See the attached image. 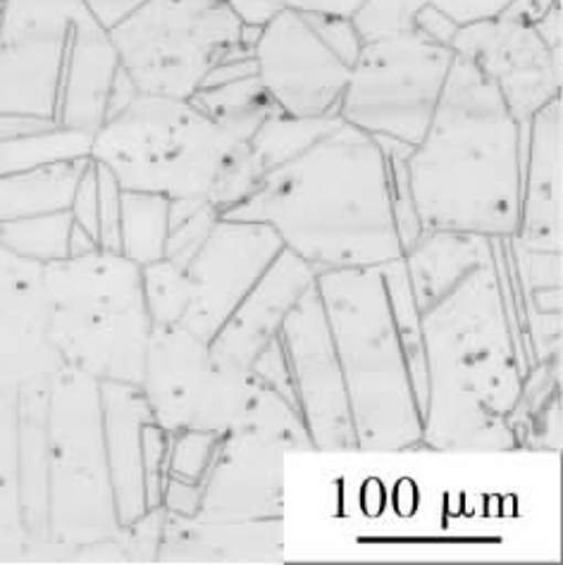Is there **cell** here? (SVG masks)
Instances as JSON below:
<instances>
[{
  "label": "cell",
  "instance_id": "cell-1",
  "mask_svg": "<svg viewBox=\"0 0 563 565\" xmlns=\"http://www.w3.org/2000/svg\"><path fill=\"white\" fill-rule=\"evenodd\" d=\"M507 239L421 313L425 406L421 449L511 451V415L523 394L528 355L513 327Z\"/></svg>",
  "mask_w": 563,
  "mask_h": 565
},
{
  "label": "cell",
  "instance_id": "cell-2",
  "mask_svg": "<svg viewBox=\"0 0 563 565\" xmlns=\"http://www.w3.org/2000/svg\"><path fill=\"white\" fill-rule=\"evenodd\" d=\"M220 217L270 227L316 275L380 267L404 256L387 151L339 115Z\"/></svg>",
  "mask_w": 563,
  "mask_h": 565
},
{
  "label": "cell",
  "instance_id": "cell-3",
  "mask_svg": "<svg viewBox=\"0 0 563 565\" xmlns=\"http://www.w3.org/2000/svg\"><path fill=\"white\" fill-rule=\"evenodd\" d=\"M528 125L497 86L456 55L423 139L406 151V182L423 232L511 239L521 217Z\"/></svg>",
  "mask_w": 563,
  "mask_h": 565
},
{
  "label": "cell",
  "instance_id": "cell-4",
  "mask_svg": "<svg viewBox=\"0 0 563 565\" xmlns=\"http://www.w3.org/2000/svg\"><path fill=\"white\" fill-rule=\"evenodd\" d=\"M316 289L342 365L355 449H421L423 415L382 265L320 273Z\"/></svg>",
  "mask_w": 563,
  "mask_h": 565
},
{
  "label": "cell",
  "instance_id": "cell-5",
  "mask_svg": "<svg viewBox=\"0 0 563 565\" xmlns=\"http://www.w3.org/2000/svg\"><path fill=\"white\" fill-rule=\"evenodd\" d=\"M251 139L213 120L191 98L139 92L94 134L92 160L123 191L211 203L222 172Z\"/></svg>",
  "mask_w": 563,
  "mask_h": 565
},
{
  "label": "cell",
  "instance_id": "cell-6",
  "mask_svg": "<svg viewBox=\"0 0 563 565\" xmlns=\"http://www.w3.org/2000/svg\"><path fill=\"white\" fill-rule=\"evenodd\" d=\"M49 337L65 367L98 382L139 386L153 324L141 267L123 253L92 248L43 265Z\"/></svg>",
  "mask_w": 563,
  "mask_h": 565
},
{
  "label": "cell",
  "instance_id": "cell-7",
  "mask_svg": "<svg viewBox=\"0 0 563 565\" xmlns=\"http://www.w3.org/2000/svg\"><path fill=\"white\" fill-rule=\"evenodd\" d=\"M49 548L43 561H77L120 530L103 444L100 382L61 367L46 418Z\"/></svg>",
  "mask_w": 563,
  "mask_h": 565
},
{
  "label": "cell",
  "instance_id": "cell-8",
  "mask_svg": "<svg viewBox=\"0 0 563 565\" xmlns=\"http://www.w3.org/2000/svg\"><path fill=\"white\" fill-rule=\"evenodd\" d=\"M108 34L129 82L153 96L191 98L215 67L251 55L230 0H148Z\"/></svg>",
  "mask_w": 563,
  "mask_h": 565
},
{
  "label": "cell",
  "instance_id": "cell-9",
  "mask_svg": "<svg viewBox=\"0 0 563 565\" xmlns=\"http://www.w3.org/2000/svg\"><path fill=\"white\" fill-rule=\"evenodd\" d=\"M456 53L418 29L363 41L339 117L378 141L416 146L433 122Z\"/></svg>",
  "mask_w": 563,
  "mask_h": 565
},
{
  "label": "cell",
  "instance_id": "cell-10",
  "mask_svg": "<svg viewBox=\"0 0 563 565\" xmlns=\"http://www.w3.org/2000/svg\"><path fill=\"white\" fill-rule=\"evenodd\" d=\"M261 380L244 367L217 363L209 341L187 327H156L148 339L139 390L168 435L201 429L242 433Z\"/></svg>",
  "mask_w": 563,
  "mask_h": 565
},
{
  "label": "cell",
  "instance_id": "cell-11",
  "mask_svg": "<svg viewBox=\"0 0 563 565\" xmlns=\"http://www.w3.org/2000/svg\"><path fill=\"white\" fill-rule=\"evenodd\" d=\"M84 0L0 3V115L55 122L74 24Z\"/></svg>",
  "mask_w": 563,
  "mask_h": 565
},
{
  "label": "cell",
  "instance_id": "cell-12",
  "mask_svg": "<svg viewBox=\"0 0 563 565\" xmlns=\"http://www.w3.org/2000/svg\"><path fill=\"white\" fill-rule=\"evenodd\" d=\"M256 79L289 117L339 113L351 65L325 41L308 12L282 8L263 24L251 49Z\"/></svg>",
  "mask_w": 563,
  "mask_h": 565
},
{
  "label": "cell",
  "instance_id": "cell-13",
  "mask_svg": "<svg viewBox=\"0 0 563 565\" xmlns=\"http://www.w3.org/2000/svg\"><path fill=\"white\" fill-rule=\"evenodd\" d=\"M296 406L316 451H359L334 341L318 289H308L282 322Z\"/></svg>",
  "mask_w": 563,
  "mask_h": 565
},
{
  "label": "cell",
  "instance_id": "cell-14",
  "mask_svg": "<svg viewBox=\"0 0 563 565\" xmlns=\"http://www.w3.org/2000/svg\"><path fill=\"white\" fill-rule=\"evenodd\" d=\"M449 46L490 79L521 125L561 98V51L544 41L535 22L503 12L456 29Z\"/></svg>",
  "mask_w": 563,
  "mask_h": 565
},
{
  "label": "cell",
  "instance_id": "cell-15",
  "mask_svg": "<svg viewBox=\"0 0 563 565\" xmlns=\"http://www.w3.org/2000/svg\"><path fill=\"white\" fill-rule=\"evenodd\" d=\"M282 248L270 227L217 217L209 239L184 267L191 301L180 324L211 341Z\"/></svg>",
  "mask_w": 563,
  "mask_h": 565
},
{
  "label": "cell",
  "instance_id": "cell-16",
  "mask_svg": "<svg viewBox=\"0 0 563 565\" xmlns=\"http://www.w3.org/2000/svg\"><path fill=\"white\" fill-rule=\"evenodd\" d=\"M65 367L49 337L43 265L0 248V396Z\"/></svg>",
  "mask_w": 563,
  "mask_h": 565
},
{
  "label": "cell",
  "instance_id": "cell-17",
  "mask_svg": "<svg viewBox=\"0 0 563 565\" xmlns=\"http://www.w3.org/2000/svg\"><path fill=\"white\" fill-rule=\"evenodd\" d=\"M285 446L246 433L222 437L194 518L215 523L282 518Z\"/></svg>",
  "mask_w": 563,
  "mask_h": 565
},
{
  "label": "cell",
  "instance_id": "cell-18",
  "mask_svg": "<svg viewBox=\"0 0 563 565\" xmlns=\"http://www.w3.org/2000/svg\"><path fill=\"white\" fill-rule=\"evenodd\" d=\"M316 270L291 250L282 248L279 256L236 306L220 332L209 341L217 363L248 370L251 361L279 337L282 322L301 296L316 287Z\"/></svg>",
  "mask_w": 563,
  "mask_h": 565
},
{
  "label": "cell",
  "instance_id": "cell-19",
  "mask_svg": "<svg viewBox=\"0 0 563 565\" xmlns=\"http://www.w3.org/2000/svg\"><path fill=\"white\" fill-rule=\"evenodd\" d=\"M563 100L542 108L528 125L521 217L509 246L540 256H561L563 239Z\"/></svg>",
  "mask_w": 563,
  "mask_h": 565
},
{
  "label": "cell",
  "instance_id": "cell-20",
  "mask_svg": "<svg viewBox=\"0 0 563 565\" xmlns=\"http://www.w3.org/2000/svg\"><path fill=\"white\" fill-rule=\"evenodd\" d=\"M100 413L115 511L120 525H127L148 511L144 425L153 413L139 386L123 382H100Z\"/></svg>",
  "mask_w": 563,
  "mask_h": 565
},
{
  "label": "cell",
  "instance_id": "cell-21",
  "mask_svg": "<svg viewBox=\"0 0 563 565\" xmlns=\"http://www.w3.org/2000/svg\"><path fill=\"white\" fill-rule=\"evenodd\" d=\"M117 74L120 61L108 29H103L86 10L72 32L55 122L96 134L108 117Z\"/></svg>",
  "mask_w": 563,
  "mask_h": 565
},
{
  "label": "cell",
  "instance_id": "cell-22",
  "mask_svg": "<svg viewBox=\"0 0 563 565\" xmlns=\"http://www.w3.org/2000/svg\"><path fill=\"white\" fill-rule=\"evenodd\" d=\"M282 518L248 523H215L194 515L166 513L156 563L279 561Z\"/></svg>",
  "mask_w": 563,
  "mask_h": 565
},
{
  "label": "cell",
  "instance_id": "cell-23",
  "mask_svg": "<svg viewBox=\"0 0 563 565\" xmlns=\"http://www.w3.org/2000/svg\"><path fill=\"white\" fill-rule=\"evenodd\" d=\"M51 380L32 382L18 392V460L22 515L29 537L26 561H43L49 548L46 418Z\"/></svg>",
  "mask_w": 563,
  "mask_h": 565
},
{
  "label": "cell",
  "instance_id": "cell-24",
  "mask_svg": "<svg viewBox=\"0 0 563 565\" xmlns=\"http://www.w3.org/2000/svg\"><path fill=\"white\" fill-rule=\"evenodd\" d=\"M513 0H365L351 22L363 41L418 32L447 43L456 29L499 18Z\"/></svg>",
  "mask_w": 563,
  "mask_h": 565
},
{
  "label": "cell",
  "instance_id": "cell-25",
  "mask_svg": "<svg viewBox=\"0 0 563 565\" xmlns=\"http://www.w3.org/2000/svg\"><path fill=\"white\" fill-rule=\"evenodd\" d=\"M492 256V239L458 232H423L404 250V265L418 310L452 289L478 263Z\"/></svg>",
  "mask_w": 563,
  "mask_h": 565
},
{
  "label": "cell",
  "instance_id": "cell-26",
  "mask_svg": "<svg viewBox=\"0 0 563 565\" xmlns=\"http://www.w3.org/2000/svg\"><path fill=\"white\" fill-rule=\"evenodd\" d=\"M88 160H70L26 172L0 174V225L12 220L70 211Z\"/></svg>",
  "mask_w": 563,
  "mask_h": 565
},
{
  "label": "cell",
  "instance_id": "cell-27",
  "mask_svg": "<svg viewBox=\"0 0 563 565\" xmlns=\"http://www.w3.org/2000/svg\"><path fill=\"white\" fill-rule=\"evenodd\" d=\"M29 537L20 497L18 394L0 396V563H24Z\"/></svg>",
  "mask_w": 563,
  "mask_h": 565
},
{
  "label": "cell",
  "instance_id": "cell-28",
  "mask_svg": "<svg viewBox=\"0 0 563 565\" xmlns=\"http://www.w3.org/2000/svg\"><path fill=\"white\" fill-rule=\"evenodd\" d=\"M94 134L49 125L0 141V174L26 172L55 162L92 158Z\"/></svg>",
  "mask_w": 563,
  "mask_h": 565
},
{
  "label": "cell",
  "instance_id": "cell-29",
  "mask_svg": "<svg viewBox=\"0 0 563 565\" xmlns=\"http://www.w3.org/2000/svg\"><path fill=\"white\" fill-rule=\"evenodd\" d=\"M170 199L158 193L123 191L120 253L139 267L166 258Z\"/></svg>",
  "mask_w": 563,
  "mask_h": 565
},
{
  "label": "cell",
  "instance_id": "cell-30",
  "mask_svg": "<svg viewBox=\"0 0 563 565\" xmlns=\"http://www.w3.org/2000/svg\"><path fill=\"white\" fill-rule=\"evenodd\" d=\"M191 100H194L205 115H211L213 120L244 134L248 139L254 137L258 127L268 120L273 113H277L275 103L263 92L256 74L201 88V92L191 96Z\"/></svg>",
  "mask_w": 563,
  "mask_h": 565
},
{
  "label": "cell",
  "instance_id": "cell-31",
  "mask_svg": "<svg viewBox=\"0 0 563 565\" xmlns=\"http://www.w3.org/2000/svg\"><path fill=\"white\" fill-rule=\"evenodd\" d=\"M74 220L70 211L12 220L0 225V248L39 265H51L70 256Z\"/></svg>",
  "mask_w": 563,
  "mask_h": 565
},
{
  "label": "cell",
  "instance_id": "cell-32",
  "mask_svg": "<svg viewBox=\"0 0 563 565\" xmlns=\"http://www.w3.org/2000/svg\"><path fill=\"white\" fill-rule=\"evenodd\" d=\"M141 285L148 318L156 327L180 324L187 316L191 301L189 279L182 267H177L168 258L156 260L141 267Z\"/></svg>",
  "mask_w": 563,
  "mask_h": 565
},
{
  "label": "cell",
  "instance_id": "cell-33",
  "mask_svg": "<svg viewBox=\"0 0 563 565\" xmlns=\"http://www.w3.org/2000/svg\"><path fill=\"white\" fill-rule=\"evenodd\" d=\"M220 441V435L201 433V429H182V433L170 435L168 478L203 484Z\"/></svg>",
  "mask_w": 563,
  "mask_h": 565
},
{
  "label": "cell",
  "instance_id": "cell-34",
  "mask_svg": "<svg viewBox=\"0 0 563 565\" xmlns=\"http://www.w3.org/2000/svg\"><path fill=\"white\" fill-rule=\"evenodd\" d=\"M70 215L74 220V227L86 232L98 244V174L94 160H88L86 170L79 177V184L74 189Z\"/></svg>",
  "mask_w": 563,
  "mask_h": 565
},
{
  "label": "cell",
  "instance_id": "cell-35",
  "mask_svg": "<svg viewBox=\"0 0 563 565\" xmlns=\"http://www.w3.org/2000/svg\"><path fill=\"white\" fill-rule=\"evenodd\" d=\"M201 503V484L166 478L162 484V511L170 515H196Z\"/></svg>",
  "mask_w": 563,
  "mask_h": 565
},
{
  "label": "cell",
  "instance_id": "cell-36",
  "mask_svg": "<svg viewBox=\"0 0 563 565\" xmlns=\"http://www.w3.org/2000/svg\"><path fill=\"white\" fill-rule=\"evenodd\" d=\"M146 3L148 0H84L88 14H92L103 29H108V32Z\"/></svg>",
  "mask_w": 563,
  "mask_h": 565
},
{
  "label": "cell",
  "instance_id": "cell-37",
  "mask_svg": "<svg viewBox=\"0 0 563 565\" xmlns=\"http://www.w3.org/2000/svg\"><path fill=\"white\" fill-rule=\"evenodd\" d=\"M268 3L314 14H332V18H353L365 0H268Z\"/></svg>",
  "mask_w": 563,
  "mask_h": 565
},
{
  "label": "cell",
  "instance_id": "cell-38",
  "mask_svg": "<svg viewBox=\"0 0 563 565\" xmlns=\"http://www.w3.org/2000/svg\"><path fill=\"white\" fill-rule=\"evenodd\" d=\"M49 125H57L51 120H39V117H26V115H0V141L20 137V134L43 129Z\"/></svg>",
  "mask_w": 563,
  "mask_h": 565
},
{
  "label": "cell",
  "instance_id": "cell-39",
  "mask_svg": "<svg viewBox=\"0 0 563 565\" xmlns=\"http://www.w3.org/2000/svg\"><path fill=\"white\" fill-rule=\"evenodd\" d=\"M0 3H3V0H0Z\"/></svg>",
  "mask_w": 563,
  "mask_h": 565
}]
</instances>
